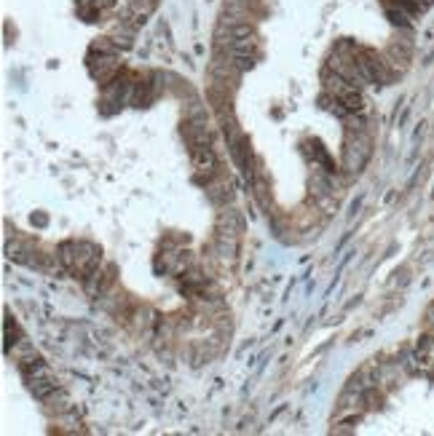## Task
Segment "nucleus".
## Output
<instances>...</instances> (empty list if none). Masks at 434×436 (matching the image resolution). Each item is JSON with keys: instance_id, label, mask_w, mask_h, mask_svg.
Masks as SVG:
<instances>
[{"instance_id": "f257e3e1", "label": "nucleus", "mask_w": 434, "mask_h": 436, "mask_svg": "<svg viewBox=\"0 0 434 436\" xmlns=\"http://www.w3.org/2000/svg\"><path fill=\"white\" fill-rule=\"evenodd\" d=\"M121 70V62H118V54H91L89 56V73L91 78H97L100 83H110L115 73Z\"/></svg>"}, {"instance_id": "f03ea898", "label": "nucleus", "mask_w": 434, "mask_h": 436, "mask_svg": "<svg viewBox=\"0 0 434 436\" xmlns=\"http://www.w3.org/2000/svg\"><path fill=\"white\" fill-rule=\"evenodd\" d=\"M207 198H210L212 204H228L231 198H234V182H231V177H215V180H210L207 182Z\"/></svg>"}, {"instance_id": "7ed1b4c3", "label": "nucleus", "mask_w": 434, "mask_h": 436, "mask_svg": "<svg viewBox=\"0 0 434 436\" xmlns=\"http://www.w3.org/2000/svg\"><path fill=\"white\" fill-rule=\"evenodd\" d=\"M193 155V166H196V175L204 177L207 175V182H210L215 172H217V155L212 147H199V150H190Z\"/></svg>"}, {"instance_id": "20e7f679", "label": "nucleus", "mask_w": 434, "mask_h": 436, "mask_svg": "<svg viewBox=\"0 0 434 436\" xmlns=\"http://www.w3.org/2000/svg\"><path fill=\"white\" fill-rule=\"evenodd\" d=\"M242 228H244V222H242V217H239L236 209L220 212V217H217V233H228V236H236V239H239Z\"/></svg>"}, {"instance_id": "39448f33", "label": "nucleus", "mask_w": 434, "mask_h": 436, "mask_svg": "<svg viewBox=\"0 0 434 436\" xmlns=\"http://www.w3.org/2000/svg\"><path fill=\"white\" fill-rule=\"evenodd\" d=\"M24 380H27V388L33 391L35 399H41V402L51 399V396L56 393L54 378H24Z\"/></svg>"}, {"instance_id": "423d86ee", "label": "nucleus", "mask_w": 434, "mask_h": 436, "mask_svg": "<svg viewBox=\"0 0 434 436\" xmlns=\"http://www.w3.org/2000/svg\"><path fill=\"white\" fill-rule=\"evenodd\" d=\"M115 46L118 43H110V38H97L91 43V54H115Z\"/></svg>"}]
</instances>
